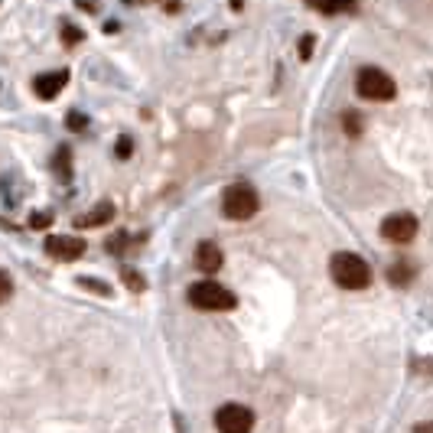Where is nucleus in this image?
Masks as SVG:
<instances>
[{"label": "nucleus", "mask_w": 433, "mask_h": 433, "mask_svg": "<svg viewBox=\"0 0 433 433\" xmlns=\"http://www.w3.org/2000/svg\"><path fill=\"white\" fill-rule=\"evenodd\" d=\"M329 274H332V281L339 283V287H346V290H365L368 283H371V267L358 255H352V251L332 255Z\"/></svg>", "instance_id": "f257e3e1"}, {"label": "nucleus", "mask_w": 433, "mask_h": 433, "mask_svg": "<svg viewBox=\"0 0 433 433\" xmlns=\"http://www.w3.org/2000/svg\"><path fill=\"white\" fill-rule=\"evenodd\" d=\"M189 303L196 310H206V313H225V310H235V293L225 290L222 283L215 281H199L189 287Z\"/></svg>", "instance_id": "f03ea898"}, {"label": "nucleus", "mask_w": 433, "mask_h": 433, "mask_svg": "<svg viewBox=\"0 0 433 433\" xmlns=\"http://www.w3.org/2000/svg\"><path fill=\"white\" fill-rule=\"evenodd\" d=\"M355 92L362 94L365 101H391V98L397 94V85H395V78L388 76L385 69L365 66L355 78Z\"/></svg>", "instance_id": "7ed1b4c3"}, {"label": "nucleus", "mask_w": 433, "mask_h": 433, "mask_svg": "<svg viewBox=\"0 0 433 433\" xmlns=\"http://www.w3.org/2000/svg\"><path fill=\"white\" fill-rule=\"evenodd\" d=\"M257 206H261V199H257V192L251 186H245V183L228 186L225 196H222V212H225V218H232V222H248V218L257 212Z\"/></svg>", "instance_id": "20e7f679"}, {"label": "nucleus", "mask_w": 433, "mask_h": 433, "mask_svg": "<svg viewBox=\"0 0 433 433\" xmlns=\"http://www.w3.org/2000/svg\"><path fill=\"white\" fill-rule=\"evenodd\" d=\"M215 427H218V433H251L255 414L245 404H222L215 411Z\"/></svg>", "instance_id": "39448f33"}, {"label": "nucleus", "mask_w": 433, "mask_h": 433, "mask_svg": "<svg viewBox=\"0 0 433 433\" xmlns=\"http://www.w3.org/2000/svg\"><path fill=\"white\" fill-rule=\"evenodd\" d=\"M381 235L391 241V245H407V241H414L417 235V218L411 212H395V215H388L381 222Z\"/></svg>", "instance_id": "423d86ee"}, {"label": "nucleus", "mask_w": 433, "mask_h": 433, "mask_svg": "<svg viewBox=\"0 0 433 433\" xmlns=\"http://www.w3.org/2000/svg\"><path fill=\"white\" fill-rule=\"evenodd\" d=\"M46 251H49V257H56V261H78L88 248H85V241L76 235H49Z\"/></svg>", "instance_id": "0eeeda50"}, {"label": "nucleus", "mask_w": 433, "mask_h": 433, "mask_svg": "<svg viewBox=\"0 0 433 433\" xmlns=\"http://www.w3.org/2000/svg\"><path fill=\"white\" fill-rule=\"evenodd\" d=\"M69 85V72L66 69H59V72H43V76L33 78V92L43 98V101H52L62 88Z\"/></svg>", "instance_id": "6e6552de"}, {"label": "nucleus", "mask_w": 433, "mask_h": 433, "mask_svg": "<svg viewBox=\"0 0 433 433\" xmlns=\"http://www.w3.org/2000/svg\"><path fill=\"white\" fill-rule=\"evenodd\" d=\"M196 267L202 274H215L218 267H222V248L212 245V241H202V245L196 248Z\"/></svg>", "instance_id": "1a4fd4ad"}, {"label": "nucleus", "mask_w": 433, "mask_h": 433, "mask_svg": "<svg viewBox=\"0 0 433 433\" xmlns=\"http://www.w3.org/2000/svg\"><path fill=\"white\" fill-rule=\"evenodd\" d=\"M111 218H114V206H111V202H98L92 212H85V215L76 218V225L78 228H101V225H111Z\"/></svg>", "instance_id": "9d476101"}, {"label": "nucleus", "mask_w": 433, "mask_h": 433, "mask_svg": "<svg viewBox=\"0 0 433 433\" xmlns=\"http://www.w3.org/2000/svg\"><path fill=\"white\" fill-rule=\"evenodd\" d=\"M414 274H417V267L411 261H397V264H391V271H388V281L395 283V287H407V283L414 281Z\"/></svg>", "instance_id": "9b49d317"}, {"label": "nucleus", "mask_w": 433, "mask_h": 433, "mask_svg": "<svg viewBox=\"0 0 433 433\" xmlns=\"http://www.w3.org/2000/svg\"><path fill=\"white\" fill-rule=\"evenodd\" d=\"M310 7H316L320 13L332 17V13H342V10H352L355 0H310Z\"/></svg>", "instance_id": "f8f14e48"}, {"label": "nucleus", "mask_w": 433, "mask_h": 433, "mask_svg": "<svg viewBox=\"0 0 433 433\" xmlns=\"http://www.w3.org/2000/svg\"><path fill=\"white\" fill-rule=\"evenodd\" d=\"M56 170L62 179L72 176V150H69V147H62V150L56 153Z\"/></svg>", "instance_id": "ddd939ff"}, {"label": "nucleus", "mask_w": 433, "mask_h": 433, "mask_svg": "<svg viewBox=\"0 0 433 433\" xmlns=\"http://www.w3.org/2000/svg\"><path fill=\"white\" fill-rule=\"evenodd\" d=\"M342 127H346L348 137H358V134H362V114L346 111V114H342Z\"/></svg>", "instance_id": "4468645a"}, {"label": "nucleus", "mask_w": 433, "mask_h": 433, "mask_svg": "<svg viewBox=\"0 0 433 433\" xmlns=\"http://www.w3.org/2000/svg\"><path fill=\"white\" fill-rule=\"evenodd\" d=\"M114 153H118V160H127V157L134 153V141L127 137V134H121V137H118V143H114Z\"/></svg>", "instance_id": "2eb2a0df"}, {"label": "nucleus", "mask_w": 433, "mask_h": 433, "mask_svg": "<svg viewBox=\"0 0 433 433\" xmlns=\"http://www.w3.org/2000/svg\"><path fill=\"white\" fill-rule=\"evenodd\" d=\"M62 39H66L69 46H78V43L85 39V33H82L78 27H72V23H62Z\"/></svg>", "instance_id": "dca6fc26"}, {"label": "nucleus", "mask_w": 433, "mask_h": 433, "mask_svg": "<svg viewBox=\"0 0 433 433\" xmlns=\"http://www.w3.org/2000/svg\"><path fill=\"white\" fill-rule=\"evenodd\" d=\"M121 277H124V283H127V290H137V293H141L143 287H147V283H143V277L137 271H124Z\"/></svg>", "instance_id": "f3484780"}, {"label": "nucleus", "mask_w": 433, "mask_h": 433, "mask_svg": "<svg viewBox=\"0 0 433 433\" xmlns=\"http://www.w3.org/2000/svg\"><path fill=\"white\" fill-rule=\"evenodd\" d=\"M49 225H52V215H49V212H33V215H29V228L43 232V228H49Z\"/></svg>", "instance_id": "a211bd4d"}, {"label": "nucleus", "mask_w": 433, "mask_h": 433, "mask_svg": "<svg viewBox=\"0 0 433 433\" xmlns=\"http://www.w3.org/2000/svg\"><path fill=\"white\" fill-rule=\"evenodd\" d=\"M82 287H85V290H94V293H104V297H111V287H108V283H101V281H92V277H82Z\"/></svg>", "instance_id": "6ab92c4d"}, {"label": "nucleus", "mask_w": 433, "mask_h": 433, "mask_svg": "<svg viewBox=\"0 0 433 433\" xmlns=\"http://www.w3.org/2000/svg\"><path fill=\"white\" fill-rule=\"evenodd\" d=\"M10 293H13V281H10L7 271H0V303H7Z\"/></svg>", "instance_id": "aec40b11"}, {"label": "nucleus", "mask_w": 433, "mask_h": 433, "mask_svg": "<svg viewBox=\"0 0 433 433\" xmlns=\"http://www.w3.org/2000/svg\"><path fill=\"white\" fill-rule=\"evenodd\" d=\"M88 127V118H82L78 111H69V131H85Z\"/></svg>", "instance_id": "412c9836"}, {"label": "nucleus", "mask_w": 433, "mask_h": 433, "mask_svg": "<svg viewBox=\"0 0 433 433\" xmlns=\"http://www.w3.org/2000/svg\"><path fill=\"white\" fill-rule=\"evenodd\" d=\"M313 46H316V39H313L310 33H306V36L300 39V59H303V62H306V59L313 56Z\"/></svg>", "instance_id": "4be33fe9"}, {"label": "nucleus", "mask_w": 433, "mask_h": 433, "mask_svg": "<svg viewBox=\"0 0 433 433\" xmlns=\"http://www.w3.org/2000/svg\"><path fill=\"white\" fill-rule=\"evenodd\" d=\"M124 241H127V238H124V235L108 238V251H111V255H124V251H121V248H124Z\"/></svg>", "instance_id": "5701e85b"}, {"label": "nucleus", "mask_w": 433, "mask_h": 433, "mask_svg": "<svg viewBox=\"0 0 433 433\" xmlns=\"http://www.w3.org/2000/svg\"><path fill=\"white\" fill-rule=\"evenodd\" d=\"M414 433H433V420H424V424H417Z\"/></svg>", "instance_id": "b1692460"}, {"label": "nucleus", "mask_w": 433, "mask_h": 433, "mask_svg": "<svg viewBox=\"0 0 433 433\" xmlns=\"http://www.w3.org/2000/svg\"><path fill=\"white\" fill-rule=\"evenodd\" d=\"M245 7V0H232V10H241Z\"/></svg>", "instance_id": "393cba45"}, {"label": "nucleus", "mask_w": 433, "mask_h": 433, "mask_svg": "<svg viewBox=\"0 0 433 433\" xmlns=\"http://www.w3.org/2000/svg\"><path fill=\"white\" fill-rule=\"evenodd\" d=\"M124 3H150V0H124Z\"/></svg>", "instance_id": "a878e982"}]
</instances>
